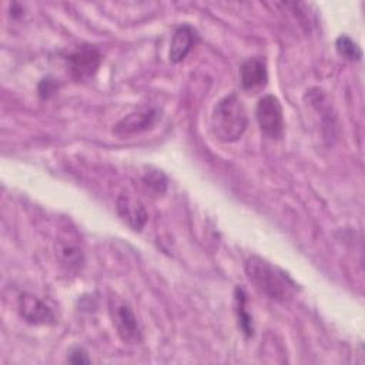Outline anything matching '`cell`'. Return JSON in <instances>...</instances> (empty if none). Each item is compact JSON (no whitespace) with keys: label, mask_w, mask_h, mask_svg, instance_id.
<instances>
[{"label":"cell","mask_w":365,"mask_h":365,"mask_svg":"<svg viewBox=\"0 0 365 365\" xmlns=\"http://www.w3.org/2000/svg\"><path fill=\"white\" fill-rule=\"evenodd\" d=\"M248 124L245 108L235 94L221 98L214 107L211 115V128L214 135L225 143L238 140Z\"/></svg>","instance_id":"1"},{"label":"cell","mask_w":365,"mask_h":365,"mask_svg":"<svg viewBox=\"0 0 365 365\" xmlns=\"http://www.w3.org/2000/svg\"><path fill=\"white\" fill-rule=\"evenodd\" d=\"M245 274L251 284L271 299H284L288 295V279L268 261L252 255L245 262Z\"/></svg>","instance_id":"2"},{"label":"cell","mask_w":365,"mask_h":365,"mask_svg":"<svg viewBox=\"0 0 365 365\" xmlns=\"http://www.w3.org/2000/svg\"><path fill=\"white\" fill-rule=\"evenodd\" d=\"M255 117L261 131L265 135L271 138L281 137L284 130V117L281 103L277 97L268 94L259 98L255 108Z\"/></svg>","instance_id":"3"},{"label":"cell","mask_w":365,"mask_h":365,"mask_svg":"<svg viewBox=\"0 0 365 365\" xmlns=\"http://www.w3.org/2000/svg\"><path fill=\"white\" fill-rule=\"evenodd\" d=\"M101 56L93 46L83 44L67 56L70 74L74 80L83 81L93 77L100 66Z\"/></svg>","instance_id":"4"},{"label":"cell","mask_w":365,"mask_h":365,"mask_svg":"<svg viewBox=\"0 0 365 365\" xmlns=\"http://www.w3.org/2000/svg\"><path fill=\"white\" fill-rule=\"evenodd\" d=\"M111 311H113V324L117 329L118 336L124 342H130V344L138 342L141 339V329L131 308L127 304L120 302V304H115Z\"/></svg>","instance_id":"5"},{"label":"cell","mask_w":365,"mask_h":365,"mask_svg":"<svg viewBox=\"0 0 365 365\" xmlns=\"http://www.w3.org/2000/svg\"><path fill=\"white\" fill-rule=\"evenodd\" d=\"M160 117L157 108H145L121 118L113 128L117 135H133L151 128Z\"/></svg>","instance_id":"6"},{"label":"cell","mask_w":365,"mask_h":365,"mask_svg":"<svg viewBox=\"0 0 365 365\" xmlns=\"http://www.w3.org/2000/svg\"><path fill=\"white\" fill-rule=\"evenodd\" d=\"M115 208L118 215L121 217V220L130 225L133 230L140 231L145 222H147V211L144 208V205L141 204L140 200H137L135 197H133L128 192H121L117 197L115 201Z\"/></svg>","instance_id":"7"},{"label":"cell","mask_w":365,"mask_h":365,"mask_svg":"<svg viewBox=\"0 0 365 365\" xmlns=\"http://www.w3.org/2000/svg\"><path fill=\"white\" fill-rule=\"evenodd\" d=\"M19 309L23 319L27 321L29 324L43 325L54 322L53 311L34 295L23 294L19 299Z\"/></svg>","instance_id":"8"},{"label":"cell","mask_w":365,"mask_h":365,"mask_svg":"<svg viewBox=\"0 0 365 365\" xmlns=\"http://www.w3.org/2000/svg\"><path fill=\"white\" fill-rule=\"evenodd\" d=\"M240 80H241L242 88L250 91L264 87L268 80L264 60L257 57L245 60L240 68Z\"/></svg>","instance_id":"9"},{"label":"cell","mask_w":365,"mask_h":365,"mask_svg":"<svg viewBox=\"0 0 365 365\" xmlns=\"http://www.w3.org/2000/svg\"><path fill=\"white\" fill-rule=\"evenodd\" d=\"M194 43H195V30L187 24L178 27L173 34V40L170 46V60L173 63L182 61L190 53V50L192 48Z\"/></svg>","instance_id":"10"},{"label":"cell","mask_w":365,"mask_h":365,"mask_svg":"<svg viewBox=\"0 0 365 365\" xmlns=\"http://www.w3.org/2000/svg\"><path fill=\"white\" fill-rule=\"evenodd\" d=\"M56 254L60 265L67 271H77L83 265V252L74 244H58Z\"/></svg>","instance_id":"11"},{"label":"cell","mask_w":365,"mask_h":365,"mask_svg":"<svg viewBox=\"0 0 365 365\" xmlns=\"http://www.w3.org/2000/svg\"><path fill=\"white\" fill-rule=\"evenodd\" d=\"M235 307H237L235 309L238 317V325L241 331L245 334V336H252L254 334L252 319H251V315L245 311V295L240 288L235 289Z\"/></svg>","instance_id":"12"},{"label":"cell","mask_w":365,"mask_h":365,"mask_svg":"<svg viewBox=\"0 0 365 365\" xmlns=\"http://www.w3.org/2000/svg\"><path fill=\"white\" fill-rule=\"evenodd\" d=\"M335 48L341 57H344L349 61H356L362 57V51H361L359 46L351 37H348L345 34H342L336 38Z\"/></svg>","instance_id":"13"},{"label":"cell","mask_w":365,"mask_h":365,"mask_svg":"<svg viewBox=\"0 0 365 365\" xmlns=\"http://www.w3.org/2000/svg\"><path fill=\"white\" fill-rule=\"evenodd\" d=\"M143 182L147 188H150L155 194H164L167 190V178L163 171L150 168L144 175H143Z\"/></svg>","instance_id":"14"},{"label":"cell","mask_w":365,"mask_h":365,"mask_svg":"<svg viewBox=\"0 0 365 365\" xmlns=\"http://www.w3.org/2000/svg\"><path fill=\"white\" fill-rule=\"evenodd\" d=\"M67 361L71 362V364H88L90 362V358L87 356L86 351L81 349V348H73L70 352H68V356H67Z\"/></svg>","instance_id":"15"},{"label":"cell","mask_w":365,"mask_h":365,"mask_svg":"<svg viewBox=\"0 0 365 365\" xmlns=\"http://www.w3.org/2000/svg\"><path fill=\"white\" fill-rule=\"evenodd\" d=\"M54 91H56V84H54L50 78H43L41 83L38 84V94H40L43 98L50 97Z\"/></svg>","instance_id":"16"}]
</instances>
